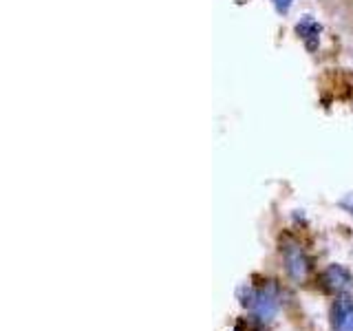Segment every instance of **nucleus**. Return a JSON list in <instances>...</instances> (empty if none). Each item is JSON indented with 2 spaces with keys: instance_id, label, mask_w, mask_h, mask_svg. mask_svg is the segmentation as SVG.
<instances>
[{
  "instance_id": "7ed1b4c3",
  "label": "nucleus",
  "mask_w": 353,
  "mask_h": 331,
  "mask_svg": "<svg viewBox=\"0 0 353 331\" xmlns=\"http://www.w3.org/2000/svg\"><path fill=\"white\" fill-rule=\"evenodd\" d=\"M296 31H298V36H301V38L307 42V47H309V49H314L316 44H318L320 25H318L316 20H312V18H305L303 22H298V25H296Z\"/></svg>"
},
{
  "instance_id": "f03ea898",
  "label": "nucleus",
  "mask_w": 353,
  "mask_h": 331,
  "mask_svg": "<svg viewBox=\"0 0 353 331\" xmlns=\"http://www.w3.org/2000/svg\"><path fill=\"white\" fill-rule=\"evenodd\" d=\"M285 263H287V270H290V274L294 276L296 281H303L307 276V261H305L303 250H298V248L287 250Z\"/></svg>"
},
{
  "instance_id": "f257e3e1",
  "label": "nucleus",
  "mask_w": 353,
  "mask_h": 331,
  "mask_svg": "<svg viewBox=\"0 0 353 331\" xmlns=\"http://www.w3.org/2000/svg\"><path fill=\"white\" fill-rule=\"evenodd\" d=\"M334 329L336 331H353V303L349 298H340L334 309Z\"/></svg>"
},
{
  "instance_id": "39448f33",
  "label": "nucleus",
  "mask_w": 353,
  "mask_h": 331,
  "mask_svg": "<svg viewBox=\"0 0 353 331\" xmlns=\"http://www.w3.org/2000/svg\"><path fill=\"white\" fill-rule=\"evenodd\" d=\"M345 203H351V212H353V197H349V199H347V201H345Z\"/></svg>"
},
{
  "instance_id": "20e7f679",
  "label": "nucleus",
  "mask_w": 353,
  "mask_h": 331,
  "mask_svg": "<svg viewBox=\"0 0 353 331\" xmlns=\"http://www.w3.org/2000/svg\"><path fill=\"white\" fill-rule=\"evenodd\" d=\"M274 3V7L281 11V14H287V11H290V7H292V3L294 0H272Z\"/></svg>"
}]
</instances>
